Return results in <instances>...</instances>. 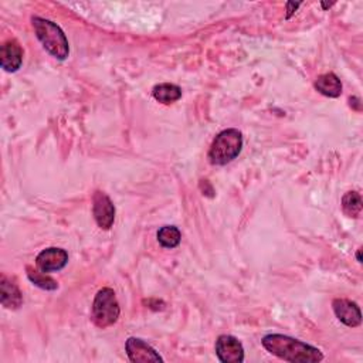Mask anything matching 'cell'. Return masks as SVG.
Returning <instances> with one entry per match:
<instances>
[{"mask_svg": "<svg viewBox=\"0 0 363 363\" xmlns=\"http://www.w3.org/2000/svg\"><path fill=\"white\" fill-rule=\"evenodd\" d=\"M31 24L38 41L45 51L57 60H65L69 55L68 40L58 24L43 17H33Z\"/></svg>", "mask_w": 363, "mask_h": 363, "instance_id": "7a4b0ae2", "label": "cell"}, {"mask_svg": "<svg viewBox=\"0 0 363 363\" xmlns=\"http://www.w3.org/2000/svg\"><path fill=\"white\" fill-rule=\"evenodd\" d=\"M152 95L160 104L169 105V104H173V102H176L182 98V88L176 84L163 82V84H157V85L153 86Z\"/></svg>", "mask_w": 363, "mask_h": 363, "instance_id": "4fadbf2b", "label": "cell"}, {"mask_svg": "<svg viewBox=\"0 0 363 363\" xmlns=\"http://www.w3.org/2000/svg\"><path fill=\"white\" fill-rule=\"evenodd\" d=\"M180 240H182V233L174 225H163L157 231V241L164 248H170V250L176 248L180 244Z\"/></svg>", "mask_w": 363, "mask_h": 363, "instance_id": "5bb4252c", "label": "cell"}, {"mask_svg": "<svg viewBox=\"0 0 363 363\" xmlns=\"http://www.w3.org/2000/svg\"><path fill=\"white\" fill-rule=\"evenodd\" d=\"M23 48L17 40H6L0 47V65L7 72H16L23 64Z\"/></svg>", "mask_w": 363, "mask_h": 363, "instance_id": "30bf717a", "label": "cell"}, {"mask_svg": "<svg viewBox=\"0 0 363 363\" xmlns=\"http://www.w3.org/2000/svg\"><path fill=\"white\" fill-rule=\"evenodd\" d=\"M262 346L274 356L291 363H316L323 359V353L299 339L281 335L268 333L261 340Z\"/></svg>", "mask_w": 363, "mask_h": 363, "instance_id": "6da1fadb", "label": "cell"}, {"mask_svg": "<svg viewBox=\"0 0 363 363\" xmlns=\"http://www.w3.org/2000/svg\"><path fill=\"white\" fill-rule=\"evenodd\" d=\"M332 308H333L336 318L346 326L356 328L360 325L362 313H360V308L356 302L346 299V298H336L332 302Z\"/></svg>", "mask_w": 363, "mask_h": 363, "instance_id": "9c48e42d", "label": "cell"}, {"mask_svg": "<svg viewBox=\"0 0 363 363\" xmlns=\"http://www.w3.org/2000/svg\"><path fill=\"white\" fill-rule=\"evenodd\" d=\"M121 313V308L112 288H102L96 292L92 303L91 319L98 328H108L113 325Z\"/></svg>", "mask_w": 363, "mask_h": 363, "instance_id": "277c9868", "label": "cell"}, {"mask_svg": "<svg viewBox=\"0 0 363 363\" xmlns=\"http://www.w3.org/2000/svg\"><path fill=\"white\" fill-rule=\"evenodd\" d=\"M0 301L7 309H17L23 303V295L17 284L4 274L0 278Z\"/></svg>", "mask_w": 363, "mask_h": 363, "instance_id": "8fae6325", "label": "cell"}, {"mask_svg": "<svg viewBox=\"0 0 363 363\" xmlns=\"http://www.w3.org/2000/svg\"><path fill=\"white\" fill-rule=\"evenodd\" d=\"M125 350L129 360L133 363L163 362L162 356L149 343L139 337H129L125 343Z\"/></svg>", "mask_w": 363, "mask_h": 363, "instance_id": "52a82bcc", "label": "cell"}, {"mask_svg": "<svg viewBox=\"0 0 363 363\" xmlns=\"http://www.w3.org/2000/svg\"><path fill=\"white\" fill-rule=\"evenodd\" d=\"M216 354L223 363H241L244 360V347L237 337L220 335L216 340Z\"/></svg>", "mask_w": 363, "mask_h": 363, "instance_id": "8992f818", "label": "cell"}, {"mask_svg": "<svg viewBox=\"0 0 363 363\" xmlns=\"http://www.w3.org/2000/svg\"><path fill=\"white\" fill-rule=\"evenodd\" d=\"M356 257H357V261H359V262H362V258H360V250H357V254H356Z\"/></svg>", "mask_w": 363, "mask_h": 363, "instance_id": "ac0fdd59", "label": "cell"}, {"mask_svg": "<svg viewBox=\"0 0 363 363\" xmlns=\"http://www.w3.org/2000/svg\"><path fill=\"white\" fill-rule=\"evenodd\" d=\"M27 277L28 279L38 288L45 289V291H54L58 288V284L55 279H52L51 277H48L45 272L43 271H35L31 267H27Z\"/></svg>", "mask_w": 363, "mask_h": 363, "instance_id": "2e32d148", "label": "cell"}, {"mask_svg": "<svg viewBox=\"0 0 363 363\" xmlns=\"http://www.w3.org/2000/svg\"><path fill=\"white\" fill-rule=\"evenodd\" d=\"M298 6H299V3H292V1L286 3V7H288V14H286V17H291V14L296 10Z\"/></svg>", "mask_w": 363, "mask_h": 363, "instance_id": "e0dca14e", "label": "cell"}, {"mask_svg": "<svg viewBox=\"0 0 363 363\" xmlns=\"http://www.w3.org/2000/svg\"><path fill=\"white\" fill-rule=\"evenodd\" d=\"M315 89L329 98H337L342 94V82L333 72L322 74L315 81Z\"/></svg>", "mask_w": 363, "mask_h": 363, "instance_id": "7c38bea8", "label": "cell"}, {"mask_svg": "<svg viewBox=\"0 0 363 363\" xmlns=\"http://www.w3.org/2000/svg\"><path fill=\"white\" fill-rule=\"evenodd\" d=\"M68 262V252L64 248L58 247H50L43 250L37 258L35 265L43 272H52L62 269Z\"/></svg>", "mask_w": 363, "mask_h": 363, "instance_id": "ba28073f", "label": "cell"}, {"mask_svg": "<svg viewBox=\"0 0 363 363\" xmlns=\"http://www.w3.org/2000/svg\"><path fill=\"white\" fill-rule=\"evenodd\" d=\"M342 210L349 217H359L362 211V197L357 191H347L342 197Z\"/></svg>", "mask_w": 363, "mask_h": 363, "instance_id": "9a60e30c", "label": "cell"}, {"mask_svg": "<svg viewBox=\"0 0 363 363\" xmlns=\"http://www.w3.org/2000/svg\"><path fill=\"white\" fill-rule=\"evenodd\" d=\"M92 214L99 228L109 230L115 221V206L105 191L96 190L92 197Z\"/></svg>", "mask_w": 363, "mask_h": 363, "instance_id": "5b68a950", "label": "cell"}, {"mask_svg": "<svg viewBox=\"0 0 363 363\" xmlns=\"http://www.w3.org/2000/svg\"><path fill=\"white\" fill-rule=\"evenodd\" d=\"M242 149V133L230 128L221 130L208 149V160L211 164L224 166L234 160Z\"/></svg>", "mask_w": 363, "mask_h": 363, "instance_id": "3957f363", "label": "cell"}]
</instances>
